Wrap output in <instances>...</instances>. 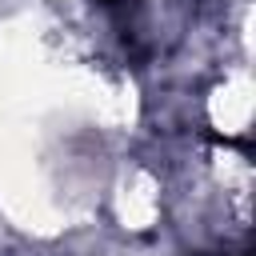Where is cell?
Masks as SVG:
<instances>
[{
    "label": "cell",
    "instance_id": "obj_1",
    "mask_svg": "<svg viewBox=\"0 0 256 256\" xmlns=\"http://www.w3.org/2000/svg\"><path fill=\"white\" fill-rule=\"evenodd\" d=\"M196 256H252V248H228V252H196Z\"/></svg>",
    "mask_w": 256,
    "mask_h": 256
},
{
    "label": "cell",
    "instance_id": "obj_2",
    "mask_svg": "<svg viewBox=\"0 0 256 256\" xmlns=\"http://www.w3.org/2000/svg\"><path fill=\"white\" fill-rule=\"evenodd\" d=\"M100 4H108V8H120V4H124V0H100Z\"/></svg>",
    "mask_w": 256,
    "mask_h": 256
}]
</instances>
